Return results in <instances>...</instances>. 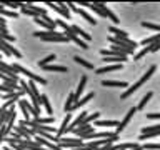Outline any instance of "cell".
<instances>
[{
  "label": "cell",
  "instance_id": "f35d334b",
  "mask_svg": "<svg viewBox=\"0 0 160 150\" xmlns=\"http://www.w3.org/2000/svg\"><path fill=\"white\" fill-rule=\"evenodd\" d=\"M20 10H22V13H25V15H30V17H33V18H37V17H38V15L35 13V12H32V10H28L27 7H25V3H23V7L20 8Z\"/></svg>",
  "mask_w": 160,
  "mask_h": 150
},
{
  "label": "cell",
  "instance_id": "d6986e66",
  "mask_svg": "<svg viewBox=\"0 0 160 150\" xmlns=\"http://www.w3.org/2000/svg\"><path fill=\"white\" fill-rule=\"evenodd\" d=\"M108 32H110V33H113V37H117V38H128V33L125 32V30H120V28H117L115 25H112V27H108Z\"/></svg>",
  "mask_w": 160,
  "mask_h": 150
},
{
  "label": "cell",
  "instance_id": "2e32d148",
  "mask_svg": "<svg viewBox=\"0 0 160 150\" xmlns=\"http://www.w3.org/2000/svg\"><path fill=\"white\" fill-rule=\"evenodd\" d=\"M72 30L75 32V35H78L80 38H83V40H85V42L92 38V35H90V33H87V32H85V30H83L82 27H78V25H72Z\"/></svg>",
  "mask_w": 160,
  "mask_h": 150
},
{
  "label": "cell",
  "instance_id": "4fadbf2b",
  "mask_svg": "<svg viewBox=\"0 0 160 150\" xmlns=\"http://www.w3.org/2000/svg\"><path fill=\"white\" fill-rule=\"evenodd\" d=\"M70 118H72V113H67L65 115V118L62 120V127L58 128V137H62L63 133H67V130H68V127H70Z\"/></svg>",
  "mask_w": 160,
  "mask_h": 150
},
{
  "label": "cell",
  "instance_id": "52a82bcc",
  "mask_svg": "<svg viewBox=\"0 0 160 150\" xmlns=\"http://www.w3.org/2000/svg\"><path fill=\"white\" fill-rule=\"evenodd\" d=\"M155 70H157V67H155V65H152V67H150V68L147 70V72H145V73L142 75V77H140V78L137 80V82H135V83H133V85H135V88H137V90H138L140 87H142V85H143V83H145V82H147V80H148L150 77H152V75H153V73H155Z\"/></svg>",
  "mask_w": 160,
  "mask_h": 150
},
{
  "label": "cell",
  "instance_id": "4dcf8cb0",
  "mask_svg": "<svg viewBox=\"0 0 160 150\" xmlns=\"http://www.w3.org/2000/svg\"><path fill=\"white\" fill-rule=\"evenodd\" d=\"M153 132H160V123H157V125H147V127H142V133H153Z\"/></svg>",
  "mask_w": 160,
  "mask_h": 150
},
{
  "label": "cell",
  "instance_id": "ffe728a7",
  "mask_svg": "<svg viewBox=\"0 0 160 150\" xmlns=\"http://www.w3.org/2000/svg\"><path fill=\"white\" fill-rule=\"evenodd\" d=\"M0 33H2V40H3V42H12V43H15V40H17L13 35L8 33L7 27H0Z\"/></svg>",
  "mask_w": 160,
  "mask_h": 150
},
{
  "label": "cell",
  "instance_id": "ab89813d",
  "mask_svg": "<svg viewBox=\"0 0 160 150\" xmlns=\"http://www.w3.org/2000/svg\"><path fill=\"white\" fill-rule=\"evenodd\" d=\"M158 50H160V42L150 45V52H158Z\"/></svg>",
  "mask_w": 160,
  "mask_h": 150
},
{
  "label": "cell",
  "instance_id": "5bb4252c",
  "mask_svg": "<svg viewBox=\"0 0 160 150\" xmlns=\"http://www.w3.org/2000/svg\"><path fill=\"white\" fill-rule=\"evenodd\" d=\"M103 87H118V88H127V82H118V80H102Z\"/></svg>",
  "mask_w": 160,
  "mask_h": 150
},
{
  "label": "cell",
  "instance_id": "7a4b0ae2",
  "mask_svg": "<svg viewBox=\"0 0 160 150\" xmlns=\"http://www.w3.org/2000/svg\"><path fill=\"white\" fill-rule=\"evenodd\" d=\"M58 145H60V148H70V150H73V148L83 147V145H85V142H83V138L60 137V140H58Z\"/></svg>",
  "mask_w": 160,
  "mask_h": 150
},
{
  "label": "cell",
  "instance_id": "5b68a950",
  "mask_svg": "<svg viewBox=\"0 0 160 150\" xmlns=\"http://www.w3.org/2000/svg\"><path fill=\"white\" fill-rule=\"evenodd\" d=\"M137 110H138L137 107H132V108L128 110V112H127V115H125V117H123V120H122V122L118 123V127L115 128V133L118 135L120 132H123V128H125V127H127V125H128V122H130V118H132L133 115L137 113Z\"/></svg>",
  "mask_w": 160,
  "mask_h": 150
},
{
  "label": "cell",
  "instance_id": "60d3db41",
  "mask_svg": "<svg viewBox=\"0 0 160 150\" xmlns=\"http://www.w3.org/2000/svg\"><path fill=\"white\" fill-rule=\"evenodd\" d=\"M145 117H147V118H160V113H157V112H152V113H145Z\"/></svg>",
  "mask_w": 160,
  "mask_h": 150
},
{
  "label": "cell",
  "instance_id": "3957f363",
  "mask_svg": "<svg viewBox=\"0 0 160 150\" xmlns=\"http://www.w3.org/2000/svg\"><path fill=\"white\" fill-rule=\"evenodd\" d=\"M13 67H15V70H17V72L23 73V75H27V78H30V80H32V82H35V83H42V85H45V83H47V80H45L43 77H40V75H35L33 72H30V70L23 68L22 65H18V63H13Z\"/></svg>",
  "mask_w": 160,
  "mask_h": 150
},
{
  "label": "cell",
  "instance_id": "603a6c76",
  "mask_svg": "<svg viewBox=\"0 0 160 150\" xmlns=\"http://www.w3.org/2000/svg\"><path fill=\"white\" fill-rule=\"evenodd\" d=\"M53 60H57V55H55V53H50V55H47L43 60H38L37 65L43 68V67H47V65H50V62H53Z\"/></svg>",
  "mask_w": 160,
  "mask_h": 150
},
{
  "label": "cell",
  "instance_id": "d6a6232c",
  "mask_svg": "<svg viewBox=\"0 0 160 150\" xmlns=\"http://www.w3.org/2000/svg\"><path fill=\"white\" fill-rule=\"evenodd\" d=\"M28 85H30V90H32V93H33V97L38 100L40 102V97H42V95H40V92H38V87H37V83L35 82H32V80H30L28 82Z\"/></svg>",
  "mask_w": 160,
  "mask_h": 150
},
{
  "label": "cell",
  "instance_id": "d590c367",
  "mask_svg": "<svg viewBox=\"0 0 160 150\" xmlns=\"http://www.w3.org/2000/svg\"><path fill=\"white\" fill-rule=\"evenodd\" d=\"M155 137H160V132H153V133H142L138 137V140H148V138H155Z\"/></svg>",
  "mask_w": 160,
  "mask_h": 150
},
{
  "label": "cell",
  "instance_id": "d4e9b609",
  "mask_svg": "<svg viewBox=\"0 0 160 150\" xmlns=\"http://www.w3.org/2000/svg\"><path fill=\"white\" fill-rule=\"evenodd\" d=\"M43 70H47V72H67V67L65 65H47V67H43Z\"/></svg>",
  "mask_w": 160,
  "mask_h": 150
},
{
  "label": "cell",
  "instance_id": "30bf717a",
  "mask_svg": "<svg viewBox=\"0 0 160 150\" xmlns=\"http://www.w3.org/2000/svg\"><path fill=\"white\" fill-rule=\"evenodd\" d=\"M122 67H123L122 63H118V65H105V67L95 70V75H103V73H110V72H118V70H122Z\"/></svg>",
  "mask_w": 160,
  "mask_h": 150
},
{
  "label": "cell",
  "instance_id": "9c48e42d",
  "mask_svg": "<svg viewBox=\"0 0 160 150\" xmlns=\"http://www.w3.org/2000/svg\"><path fill=\"white\" fill-rule=\"evenodd\" d=\"M0 72H3V73H7V75H12V77H18L15 67H13V65H8L7 62H5V58L0 60Z\"/></svg>",
  "mask_w": 160,
  "mask_h": 150
},
{
  "label": "cell",
  "instance_id": "ac0fdd59",
  "mask_svg": "<svg viewBox=\"0 0 160 150\" xmlns=\"http://www.w3.org/2000/svg\"><path fill=\"white\" fill-rule=\"evenodd\" d=\"M40 103L43 105V108H45V112L48 113V117H53V110H52V105H50V100L47 95H42L40 97Z\"/></svg>",
  "mask_w": 160,
  "mask_h": 150
},
{
  "label": "cell",
  "instance_id": "cb8c5ba5",
  "mask_svg": "<svg viewBox=\"0 0 160 150\" xmlns=\"http://www.w3.org/2000/svg\"><path fill=\"white\" fill-rule=\"evenodd\" d=\"M0 15H2V17H5V18H7V17H10V18H17V17H18L17 12H13V10H7L2 3H0Z\"/></svg>",
  "mask_w": 160,
  "mask_h": 150
},
{
  "label": "cell",
  "instance_id": "7bdbcfd3",
  "mask_svg": "<svg viewBox=\"0 0 160 150\" xmlns=\"http://www.w3.org/2000/svg\"><path fill=\"white\" fill-rule=\"evenodd\" d=\"M98 150H100V148H98Z\"/></svg>",
  "mask_w": 160,
  "mask_h": 150
},
{
  "label": "cell",
  "instance_id": "484cf974",
  "mask_svg": "<svg viewBox=\"0 0 160 150\" xmlns=\"http://www.w3.org/2000/svg\"><path fill=\"white\" fill-rule=\"evenodd\" d=\"M77 13L80 15V17H83V18L88 22V23H92V25H97V20H95V18H93V17H92V15H90L88 12H85L83 8H78V12H77Z\"/></svg>",
  "mask_w": 160,
  "mask_h": 150
},
{
  "label": "cell",
  "instance_id": "277c9868",
  "mask_svg": "<svg viewBox=\"0 0 160 150\" xmlns=\"http://www.w3.org/2000/svg\"><path fill=\"white\" fill-rule=\"evenodd\" d=\"M47 7H50L52 10H55L57 13H60L63 18H67V20L70 18V8H68L65 3H50V2H48Z\"/></svg>",
  "mask_w": 160,
  "mask_h": 150
},
{
  "label": "cell",
  "instance_id": "b9f144b4",
  "mask_svg": "<svg viewBox=\"0 0 160 150\" xmlns=\"http://www.w3.org/2000/svg\"><path fill=\"white\" fill-rule=\"evenodd\" d=\"M67 7L72 10V12H78V7H77L75 3H72V2H68V3H67Z\"/></svg>",
  "mask_w": 160,
  "mask_h": 150
},
{
  "label": "cell",
  "instance_id": "4316f807",
  "mask_svg": "<svg viewBox=\"0 0 160 150\" xmlns=\"http://www.w3.org/2000/svg\"><path fill=\"white\" fill-rule=\"evenodd\" d=\"M73 60H75V63L82 65V67H85V68H93V63H92V62H88V60H85V58H82V57H78V55H75Z\"/></svg>",
  "mask_w": 160,
  "mask_h": 150
},
{
  "label": "cell",
  "instance_id": "44dd1931",
  "mask_svg": "<svg viewBox=\"0 0 160 150\" xmlns=\"http://www.w3.org/2000/svg\"><path fill=\"white\" fill-rule=\"evenodd\" d=\"M87 80H88L87 75H82V78H80V83H78V87H77V92H75V95H77V98H80V95L83 93L85 85H87Z\"/></svg>",
  "mask_w": 160,
  "mask_h": 150
},
{
  "label": "cell",
  "instance_id": "1f68e13d",
  "mask_svg": "<svg viewBox=\"0 0 160 150\" xmlns=\"http://www.w3.org/2000/svg\"><path fill=\"white\" fill-rule=\"evenodd\" d=\"M53 120H55V117H38V118H35V122L40 125H52Z\"/></svg>",
  "mask_w": 160,
  "mask_h": 150
},
{
  "label": "cell",
  "instance_id": "7c38bea8",
  "mask_svg": "<svg viewBox=\"0 0 160 150\" xmlns=\"http://www.w3.org/2000/svg\"><path fill=\"white\" fill-rule=\"evenodd\" d=\"M33 22L37 23V25H40V27H43L47 32H57V27H52L47 20H45L43 17H37V18H33Z\"/></svg>",
  "mask_w": 160,
  "mask_h": 150
},
{
  "label": "cell",
  "instance_id": "8992f818",
  "mask_svg": "<svg viewBox=\"0 0 160 150\" xmlns=\"http://www.w3.org/2000/svg\"><path fill=\"white\" fill-rule=\"evenodd\" d=\"M108 40H110V43H112V45H120V47H128V48H133V50L137 48V43L132 42L130 38H117V37H113V35H112V37H110Z\"/></svg>",
  "mask_w": 160,
  "mask_h": 150
},
{
  "label": "cell",
  "instance_id": "f1b7e54d",
  "mask_svg": "<svg viewBox=\"0 0 160 150\" xmlns=\"http://www.w3.org/2000/svg\"><path fill=\"white\" fill-rule=\"evenodd\" d=\"M22 102H23V105H25V107H27V110H28V113H30V115H32V117H33V120L40 117V113L37 112V110H35V107H33L32 103H28L27 100H22Z\"/></svg>",
  "mask_w": 160,
  "mask_h": 150
},
{
  "label": "cell",
  "instance_id": "83f0119b",
  "mask_svg": "<svg viewBox=\"0 0 160 150\" xmlns=\"http://www.w3.org/2000/svg\"><path fill=\"white\" fill-rule=\"evenodd\" d=\"M70 40H72V42H75V43H77V45H78L80 48H83V50H87V48H88L87 42H85V40H82V38L78 37V35H75V33H73L72 37H70Z\"/></svg>",
  "mask_w": 160,
  "mask_h": 150
},
{
  "label": "cell",
  "instance_id": "f546056e",
  "mask_svg": "<svg viewBox=\"0 0 160 150\" xmlns=\"http://www.w3.org/2000/svg\"><path fill=\"white\" fill-rule=\"evenodd\" d=\"M152 97H153V92H147V93H145L143 97H142V100H140V103H138V107H137V108H138V110H142L145 105L150 102V98H152Z\"/></svg>",
  "mask_w": 160,
  "mask_h": 150
},
{
  "label": "cell",
  "instance_id": "74e56055",
  "mask_svg": "<svg viewBox=\"0 0 160 150\" xmlns=\"http://www.w3.org/2000/svg\"><path fill=\"white\" fill-rule=\"evenodd\" d=\"M143 150H160V143H145Z\"/></svg>",
  "mask_w": 160,
  "mask_h": 150
},
{
  "label": "cell",
  "instance_id": "6da1fadb",
  "mask_svg": "<svg viewBox=\"0 0 160 150\" xmlns=\"http://www.w3.org/2000/svg\"><path fill=\"white\" fill-rule=\"evenodd\" d=\"M33 37L35 38H42L45 42H58V43H63V42H68V38L65 37L62 32H47V30H43V32H33Z\"/></svg>",
  "mask_w": 160,
  "mask_h": 150
},
{
  "label": "cell",
  "instance_id": "7402d4cb",
  "mask_svg": "<svg viewBox=\"0 0 160 150\" xmlns=\"http://www.w3.org/2000/svg\"><path fill=\"white\" fill-rule=\"evenodd\" d=\"M118 123L117 120H97L95 122V125L97 127H118Z\"/></svg>",
  "mask_w": 160,
  "mask_h": 150
},
{
  "label": "cell",
  "instance_id": "e575fe53",
  "mask_svg": "<svg viewBox=\"0 0 160 150\" xmlns=\"http://www.w3.org/2000/svg\"><path fill=\"white\" fill-rule=\"evenodd\" d=\"M148 52H150V45H148V47H145V48H142L140 52H137V53H135V55H133V60L137 62V60H140L142 57H145V55H147Z\"/></svg>",
  "mask_w": 160,
  "mask_h": 150
},
{
  "label": "cell",
  "instance_id": "836d02e7",
  "mask_svg": "<svg viewBox=\"0 0 160 150\" xmlns=\"http://www.w3.org/2000/svg\"><path fill=\"white\" fill-rule=\"evenodd\" d=\"M142 27L150 28V30H155V32H160V25L152 23V22H147V20H143V22H142Z\"/></svg>",
  "mask_w": 160,
  "mask_h": 150
},
{
  "label": "cell",
  "instance_id": "9a60e30c",
  "mask_svg": "<svg viewBox=\"0 0 160 150\" xmlns=\"http://www.w3.org/2000/svg\"><path fill=\"white\" fill-rule=\"evenodd\" d=\"M22 87H17V83L15 85H7V83H0V92L2 93H13V92H20Z\"/></svg>",
  "mask_w": 160,
  "mask_h": 150
},
{
  "label": "cell",
  "instance_id": "ba28073f",
  "mask_svg": "<svg viewBox=\"0 0 160 150\" xmlns=\"http://www.w3.org/2000/svg\"><path fill=\"white\" fill-rule=\"evenodd\" d=\"M93 3L97 5V7H100V8H102L103 12H105V17H107V18H110L113 23H118V22H120V20H118V17H117V15H115V13H113L110 8H107V5H105V3H102V2H93Z\"/></svg>",
  "mask_w": 160,
  "mask_h": 150
},
{
  "label": "cell",
  "instance_id": "8d00e7d4",
  "mask_svg": "<svg viewBox=\"0 0 160 150\" xmlns=\"http://www.w3.org/2000/svg\"><path fill=\"white\" fill-rule=\"evenodd\" d=\"M2 5H3V7H12V8H17V7L22 8L23 7L22 2H2Z\"/></svg>",
  "mask_w": 160,
  "mask_h": 150
},
{
  "label": "cell",
  "instance_id": "8fae6325",
  "mask_svg": "<svg viewBox=\"0 0 160 150\" xmlns=\"http://www.w3.org/2000/svg\"><path fill=\"white\" fill-rule=\"evenodd\" d=\"M92 132H95V128H93V125H80V127H77L73 130V133L77 135L78 138H82L83 135H87V133H92Z\"/></svg>",
  "mask_w": 160,
  "mask_h": 150
},
{
  "label": "cell",
  "instance_id": "e0dca14e",
  "mask_svg": "<svg viewBox=\"0 0 160 150\" xmlns=\"http://www.w3.org/2000/svg\"><path fill=\"white\" fill-rule=\"evenodd\" d=\"M93 97H95V92H90V93H87V95H85L83 98H80L78 102L75 103V105H73L72 108H70V112H72V110H75V108H78V107H82V105H85L87 102H90V100H92ZM70 112H68V113H70Z\"/></svg>",
  "mask_w": 160,
  "mask_h": 150
}]
</instances>
